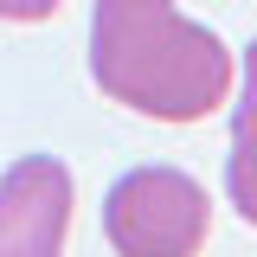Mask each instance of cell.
<instances>
[{
    "instance_id": "obj_1",
    "label": "cell",
    "mask_w": 257,
    "mask_h": 257,
    "mask_svg": "<svg viewBox=\"0 0 257 257\" xmlns=\"http://www.w3.org/2000/svg\"><path fill=\"white\" fill-rule=\"evenodd\" d=\"M90 77L109 103L148 122H206L231 103V52L174 0H96Z\"/></svg>"
},
{
    "instance_id": "obj_2",
    "label": "cell",
    "mask_w": 257,
    "mask_h": 257,
    "mask_svg": "<svg viewBox=\"0 0 257 257\" xmlns=\"http://www.w3.org/2000/svg\"><path fill=\"white\" fill-rule=\"evenodd\" d=\"M212 231V199L187 167H128L103 199V238L116 257H199Z\"/></svg>"
},
{
    "instance_id": "obj_3",
    "label": "cell",
    "mask_w": 257,
    "mask_h": 257,
    "mask_svg": "<svg viewBox=\"0 0 257 257\" xmlns=\"http://www.w3.org/2000/svg\"><path fill=\"white\" fill-rule=\"evenodd\" d=\"M71 199L77 187L58 155H20L0 174V257H64Z\"/></svg>"
},
{
    "instance_id": "obj_4",
    "label": "cell",
    "mask_w": 257,
    "mask_h": 257,
    "mask_svg": "<svg viewBox=\"0 0 257 257\" xmlns=\"http://www.w3.org/2000/svg\"><path fill=\"white\" fill-rule=\"evenodd\" d=\"M225 199L238 219L257 225V39L244 45V96L231 103V155H225Z\"/></svg>"
},
{
    "instance_id": "obj_5",
    "label": "cell",
    "mask_w": 257,
    "mask_h": 257,
    "mask_svg": "<svg viewBox=\"0 0 257 257\" xmlns=\"http://www.w3.org/2000/svg\"><path fill=\"white\" fill-rule=\"evenodd\" d=\"M64 0H0V20H13V26H39V20H52Z\"/></svg>"
}]
</instances>
